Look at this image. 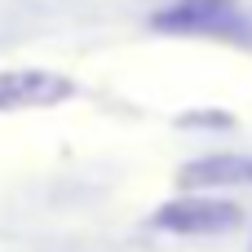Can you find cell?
Wrapping results in <instances>:
<instances>
[{
  "mask_svg": "<svg viewBox=\"0 0 252 252\" xmlns=\"http://www.w3.org/2000/svg\"><path fill=\"white\" fill-rule=\"evenodd\" d=\"M75 93V84L44 66L0 71V111H31V106H58Z\"/></svg>",
  "mask_w": 252,
  "mask_h": 252,
  "instance_id": "6da1fadb",
  "label": "cell"
},
{
  "mask_svg": "<svg viewBox=\"0 0 252 252\" xmlns=\"http://www.w3.org/2000/svg\"><path fill=\"white\" fill-rule=\"evenodd\" d=\"M235 22H239V0H177L173 9L155 13V27L177 35H217L230 31Z\"/></svg>",
  "mask_w": 252,
  "mask_h": 252,
  "instance_id": "3957f363",
  "label": "cell"
},
{
  "mask_svg": "<svg viewBox=\"0 0 252 252\" xmlns=\"http://www.w3.org/2000/svg\"><path fill=\"white\" fill-rule=\"evenodd\" d=\"M155 226L173 235H217L239 226V208L226 199H177L155 213Z\"/></svg>",
  "mask_w": 252,
  "mask_h": 252,
  "instance_id": "7a4b0ae2",
  "label": "cell"
}]
</instances>
